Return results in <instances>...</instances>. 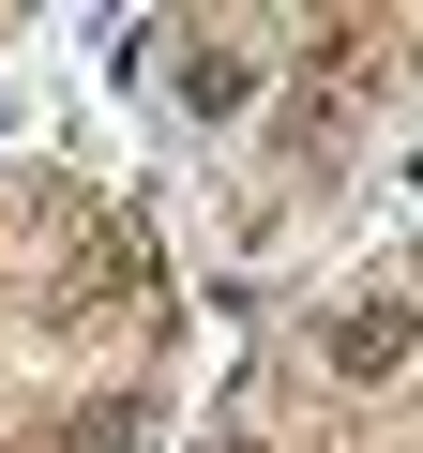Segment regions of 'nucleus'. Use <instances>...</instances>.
<instances>
[{
  "mask_svg": "<svg viewBox=\"0 0 423 453\" xmlns=\"http://www.w3.org/2000/svg\"><path fill=\"white\" fill-rule=\"evenodd\" d=\"M258 76H273V46H258V31H181V61H166V91H181L196 121H242V106H258Z\"/></svg>",
  "mask_w": 423,
  "mask_h": 453,
  "instance_id": "obj_1",
  "label": "nucleus"
}]
</instances>
